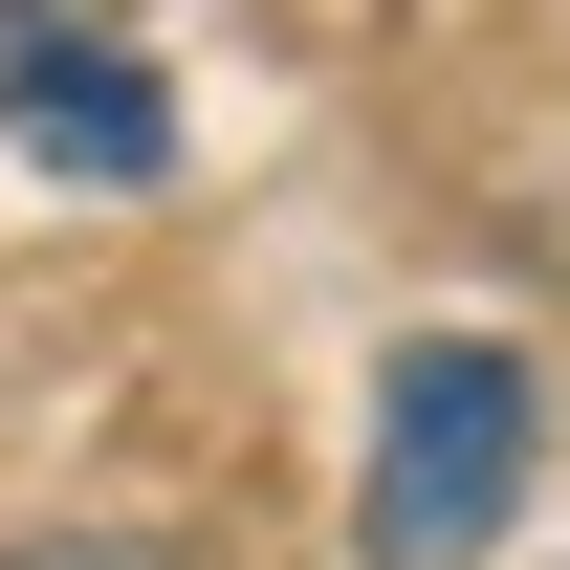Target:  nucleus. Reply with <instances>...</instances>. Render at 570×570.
Listing matches in <instances>:
<instances>
[{
	"mask_svg": "<svg viewBox=\"0 0 570 570\" xmlns=\"http://www.w3.org/2000/svg\"><path fill=\"white\" fill-rule=\"evenodd\" d=\"M0 132L45 154L67 198H154V176H176V88H154L110 22H22V45H0Z\"/></svg>",
	"mask_w": 570,
	"mask_h": 570,
	"instance_id": "f03ea898",
	"label": "nucleus"
},
{
	"mask_svg": "<svg viewBox=\"0 0 570 570\" xmlns=\"http://www.w3.org/2000/svg\"><path fill=\"white\" fill-rule=\"evenodd\" d=\"M22 22H132V0H0V45H22Z\"/></svg>",
	"mask_w": 570,
	"mask_h": 570,
	"instance_id": "20e7f679",
	"label": "nucleus"
},
{
	"mask_svg": "<svg viewBox=\"0 0 570 570\" xmlns=\"http://www.w3.org/2000/svg\"><path fill=\"white\" fill-rule=\"evenodd\" d=\"M0 570H198V549H176V527H22Z\"/></svg>",
	"mask_w": 570,
	"mask_h": 570,
	"instance_id": "7ed1b4c3",
	"label": "nucleus"
},
{
	"mask_svg": "<svg viewBox=\"0 0 570 570\" xmlns=\"http://www.w3.org/2000/svg\"><path fill=\"white\" fill-rule=\"evenodd\" d=\"M527 461H549V373L483 352V330H417L373 373V483H352V549L373 570H483L527 527Z\"/></svg>",
	"mask_w": 570,
	"mask_h": 570,
	"instance_id": "f257e3e1",
	"label": "nucleus"
}]
</instances>
